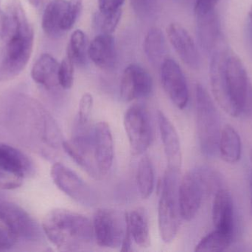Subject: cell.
<instances>
[{
  "instance_id": "1",
  "label": "cell",
  "mask_w": 252,
  "mask_h": 252,
  "mask_svg": "<svg viewBox=\"0 0 252 252\" xmlns=\"http://www.w3.org/2000/svg\"><path fill=\"white\" fill-rule=\"evenodd\" d=\"M210 55V78L213 96L226 113L239 116L245 110L250 98L247 70L241 59L222 40Z\"/></svg>"
},
{
  "instance_id": "2",
  "label": "cell",
  "mask_w": 252,
  "mask_h": 252,
  "mask_svg": "<svg viewBox=\"0 0 252 252\" xmlns=\"http://www.w3.org/2000/svg\"><path fill=\"white\" fill-rule=\"evenodd\" d=\"M1 38L5 46L0 81H7L25 69L33 47V29L19 0H10L7 4Z\"/></svg>"
},
{
  "instance_id": "3",
  "label": "cell",
  "mask_w": 252,
  "mask_h": 252,
  "mask_svg": "<svg viewBox=\"0 0 252 252\" xmlns=\"http://www.w3.org/2000/svg\"><path fill=\"white\" fill-rule=\"evenodd\" d=\"M42 229L49 241L62 252L85 250L94 239L93 221L64 209L49 212L43 220Z\"/></svg>"
},
{
  "instance_id": "4",
  "label": "cell",
  "mask_w": 252,
  "mask_h": 252,
  "mask_svg": "<svg viewBox=\"0 0 252 252\" xmlns=\"http://www.w3.org/2000/svg\"><path fill=\"white\" fill-rule=\"evenodd\" d=\"M179 171L167 169L158 201V230L165 244L174 241L182 219L179 204Z\"/></svg>"
},
{
  "instance_id": "5",
  "label": "cell",
  "mask_w": 252,
  "mask_h": 252,
  "mask_svg": "<svg viewBox=\"0 0 252 252\" xmlns=\"http://www.w3.org/2000/svg\"><path fill=\"white\" fill-rule=\"evenodd\" d=\"M195 108L200 148L205 156L213 157L219 151L220 118L210 94L200 84L195 87Z\"/></svg>"
},
{
  "instance_id": "6",
  "label": "cell",
  "mask_w": 252,
  "mask_h": 252,
  "mask_svg": "<svg viewBox=\"0 0 252 252\" xmlns=\"http://www.w3.org/2000/svg\"><path fill=\"white\" fill-rule=\"evenodd\" d=\"M62 148L68 155L86 172L95 179L101 178L94 154V127L90 123H75L72 137L63 141Z\"/></svg>"
},
{
  "instance_id": "7",
  "label": "cell",
  "mask_w": 252,
  "mask_h": 252,
  "mask_svg": "<svg viewBox=\"0 0 252 252\" xmlns=\"http://www.w3.org/2000/svg\"><path fill=\"white\" fill-rule=\"evenodd\" d=\"M205 169L188 172L179 185V204L183 220L190 221L201 207L204 194L210 189L211 179Z\"/></svg>"
},
{
  "instance_id": "8",
  "label": "cell",
  "mask_w": 252,
  "mask_h": 252,
  "mask_svg": "<svg viewBox=\"0 0 252 252\" xmlns=\"http://www.w3.org/2000/svg\"><path fill=\"white\" fill-rule=\"evenodd\" d=\"M93 226L97 245L103 248H118L125 238L127 216L112 209L100 208L93 216Z\"/></svg>"
},
{
  "instance_id": "9",
  "label": "cell",
  "mask_w": 252,
  "mask_h": 252,
  "mask_svg": "<svg viewBox=\"0 0 252 252\" xmlns=\"http://www.w3.org/2000/svg\"><path fill=\"white\" fill-rule=\"evenodd\" d=\"M33 173V163L25 153L10 145L0 143V188L16 189Z\"/></svg>"
},
{
  "instance_id": "10",
  "label": "cell",
  "mask_w": 252,
  "mask_h": 252,
  "mask_svg": "<svg viewBox=\"0 0 252 252\" xmlns=\"http://www.w3.org/2000/svg\"><path fill=\"white\" fill-rule=\"evenodd\" d=\"M0 221L6 229L17 239L29 242L42 241V230L26 211L16 204L4 201H0Z\"/></svg>"
},
{
  "instance_id": "11",
  "label": "cell",
  "mask_w": 252,
  "mask_h": 252,
  "mask_svg": "<svg viewBox=\"0 0 252 252\" xmlns=\"http://www.w3.org/2000/svg\"><path fill=\"white\" fill-rule=\"evenodd\" d=\"M124 123L132 154L142 155L153 140L152 124L148 111L142 105H132L126 110Z\"/></svg>"
},
{
  "instance_id": "12",
  "label": "cell",
  "mask_w": 252,
  "mask_h": 252,
  "mask_svg": "<svg viewBox=\"0 0 252 252\" xmlns=\"http://www.w3.org/2000/svg\"><path fill=\"white\" fill-rule=\"evenodd\" d=\"M160 79L166 94L179 109L186 108L189 90L186 77L177 62L167 58L160 66Z\"/></svg>"
},
{
  "instance_id": "13",
  "label": "cell",
  "mask_w": 252,
  "mask_h": 252,
  "mask_svg": "<svg viewBox=\"0 0 252 252\" xmlns=\"http://www.w3.org/2000/svg\"><path fill=\"white\" fill-rule=\"evenodd\" d=\"M51 177L57 187L69 198L84 205L93 201L90 186L71 169L61 163H56L51 168Z\"/></svg>"
},
{
  "instance_id": "14",
  "label": "cell",
  "mask_w": 252,
  "mask_h": 252,
  "mask_svg": "<svg viewBox=\"0 0 252 252\" xmlns=\"http://www.w3.org/2000/svg\"><path fill=\"white\" fill-rule=\"evenodd\" d=\"M153 79L140 65H130L126 68L121 81V96L126 102L145 99L153 91Z\"/></svg>"
},
{
  "instance_id": "15",
  "label": "cell",
  "mask_w": 252,
  "mask_h": 252,
  "mask_svg": "<svg viewBox=\"0 0 252 252\" xmlns=\"http://www.w3.org/2000/svg\"><path fill=\"white\" fill-rule=\"evenodd\" d=\"M167 36L181 60L191 69L201 66V57L193 38L188 31L177 22L167 27Z\"/></svg>"
},
{
  "instance_id": "16",
  "label": "cell",
  "mask_w": 252,
  "mask_h": 252,
  "mask_svg": "<svg viewBox=\"0 0 252 252\" xmlns=\"http://www.w3.org/2000/svg\"><path fill=\"white\" fill-rule=\"evenodd\" d=\"M94 154L100 176L109 173L115 157L114 140L110 127L105 121H100L94 127Z\"/></svg>"
},
{
  "instance_id": "17",
  "label": "cell",
  "mask_w": 252,
  "mask_h": 252,
  "mask_svg": "<svg viewBox=\"0 0 252 252\" xmlns=\"http://www.w3.org/2000/svg\"><path fill=\"white\" fill-rule=\"evenodd\" d=\"M194 15L198 43L204 51L211 54L222 40L219 16L216 10Z\"/></svg>"
},
{
  "instance_id": "18",
  "label": "cell",
  "mask_w": 252,
  "mask_h": 252,
  "mask_svg": "<svg viewBox=\"0 0 252 252\" xmlns=\"http://www.w3.org/2000/svg\"><path fill=\"white\" fill-rule=\"evenodd\" d=\"M161 142L167 157L168 167L179 171L182 165V149L179 135L171 121L161 111L157 112Z\"/></svg>"
},
{
  "instance_id": "19",
  "label": "cell",
  "mask_w": 252,
  "mask_h": 252,
  "mask_svg": "<svg viewBox=\"0 0 252 252\" xmlns=\"http://www.w3.org/2000/svg\"><path fill=\"white\" fill-rule=\"evenodd\" d=\"M88 56L92 62L104 71H112L117 62L115 40L112 34H100L89 45Z\"/></svg>"
},
{
  "instance_id": "20",
  "label": "cell",
  "mask_w": 252,
  "mask_h": 252,
  "mask_svg": "<svg viewBox=\"0 0 252 252\" xmlns=\"http://www.w3.org/2000/svg\"><path fill=\"white\" fill-rule=\"evenodd\" d=\"M212 213L216 229L233 234L234 204L229 191L220 189L216 192Z\"/></svg>"
},
{
  "instance_id": "21",
  "label": "cell",
  "mask_w": 252,
  "mask_h": 252,
  "mask_svg": "<svg viewBox=\"0 0 252 252\" xmlns=\"http://www.w3.org/2000/svg\"><path fill=\"white\" fill-rule=\"evenodd\" d=\"M59 65L53 56L44 53L32 66L31 76L35 82L48 90L56 88L59 86L58 78Z\"/></svg>"
},
{
  "instance_id": "22",
  "label": "cell",
  "mask_w": 252,
  "mask_h": 252,
  "mask_svg": "<svg viewBox=\"0 0 252 252\" xmlns=\"http://www.w3.org/2000/svg\"><path fill=\"white\" fill-rule=\"evenodd\" d=\"M66 0H52L43 13V31L48 36L56 38L63 34L62 25L67 7Z\"/></svg>"
},
{
  "instance_id": "23",
  "label": "cell",
  "mask_w": 252,
  "mask_h": 252,
  "mask_svg": "<svg viewBox=\"0 0 252 252\" xmlns=\"http://www.w3.org/2000/svg\"><path fill=\"white\" fill-rule=\"evenodd\" d=\"M143 49L151 65L160 68L167 58L166 38L161 29L154 27L148 30L144 39Z\"/></svg>"
},
{
  "instance_id": "24",
  "label": "cell",
  "mask_w": 252,
  "mask_h": 252,
  "mask_svg": "<svg viewBox=\"0 0 252 252\" xmlns=\"http://www.w3.org/2000/svg\"><path fill=\"white\" fill-rule=\"evenodd\" d=\"M241 137L232 126L227 124L220 132L219 151L223 161L229 164H235L241 157Z\"/></svg>"
},
{
  "instance_id": "25",
  "label": "cell",
  "mask_w": 252,
  "mask_h": 252,
  "mask_svg": "<svg viewBox=\"0 0 252 252\" xmlns=\"http://www.w3.org/2000/svg\"><path fill=\"white\" fill-rule=\"evenodd\" d=\"M127 223L132 239L141 248H148L151 244L148 217L142 209L126 213Z\"/></svg>"
},
{
  "instance_id": "26",
  "label": "cell",
  "mask_w": 252,
  "mask_h": 252,
  "mask_svg": "<svg viewBox=\"0 0 252 252\" xmlns=\"http://www.w3.org/2000/svg\"><path fill=\"white\" fill-rule=\"evenodd\" d=\"M138 191L142 199H148L152 195L155 183L154 166L151 159L145 155L141 158L136 173Z\"/></svg>"
},
{
  "instance_id": "27",
  "label": "cell",
  "mask_w": 252,
  "mask_h": 252,
  "mask_svg": "<svg viewBox=\"0 0 252 252\" xmlns=\"http://www.w3.org/2000/svg\"><path fill=\"white\" fill-rule=\"evenodd\" d=\"M88 40L81 30L72 33L69 39L66 56L78 66H85L88 57Z\"/></svg>"
},
{
  "instance_id": "28",
  "label": "cell",
  "mask_w": 252,
  "mask_h": 252,
  "mask_svg": "<svg viewBox=\"0 0 252 252\" xmlns=\"http://www.w3.org/2000/svg\"><path fill=\"white\" fill-rule=\"evenodd\" d=\"M233 240V234L222 231H213L204 237L195 247V252H223L229 248Z\"/></svg>"
},
{
  "instance_id": "29",
  "label": "cell",
  "mask_w": 252,
  "mask_h": 252,
  "mask_svg": "<svg viewBox=\"0 0 252 252\" xmlns=\"http://www.w3.org/2000/svg\"><path fill=\"white\" fill-rule=\"evenodd\" d=\"M122 15V8L106 15L101 14L100 13V14L97 16V23L100 28L101 34H113L118 28V24L121 22Z\"/></svg>"
},
{
  "instance_id": "30",
  "label": "cell",
  "mask_w": 252,
  "mask_h": 252,
  "mask_svg": "<svg viewBox=\"0 0 252 252\" xmlns=\"http://www.w3.org/2000/svg\"><path fill=\"white\" fill-rule=\"evenodd\" d=\"M83 8V0H69L66 13L62 22V28L63 33L73 28L75 22L81 15Z\"/></svg>"
},
{
  "instance_id": "31",
  "label": "cell",
  "mask_w": 252,
  "mask_h": 252,
  "mask_svg": "<svg viewBox=\"0 0 252 252\" xmlns=\"http://www.w3.org/2000/svg\"><path fill=\"white\" fill-rule=\"evenodd\" d=\"M74 65L75 64L67 56L59 65L58 78L59 86L63 90H69L72 87L74 81Z\"/></svg>"
},
{
  "instance_id": "32",
  "label": "cell",
  "mask_w": 252,
  "mask_h": 252,
  "mask_svg": "<svg viewBox=\"0 0 252 252\" xmlns=\"http://www.w3.org/2000/svg\"><path fill=\"white\" fill-rule=\"evenodd\" d=\"M93 96L89 93H84L79 102V109L76 122L81 124H89L93 108Z\"/></svg>"
},
{
  "instance_id": "33",
  "label": "cell",
  "mask_w": 252,
  "mask_h": 252,
  "mask_svg": "<svg viewBox=\"0 0 252 252\" xmlns=\"http://www.w3.org/2000/svg\"><path fill=\"white\" fill-rule=\"evenodd\" d=\"M98 1L99 12L106 15L115 10L122 8L125 0H97Z\"/></svg>"
},
{
  "instance_id": "34",
  "label": "cell",
  "mask_w": 252,
  "mask_h": 252,
  "mask_svg": "<svg viewBox=\"0 0 252 252\" xmlns=\"http://www.w3.org/2000/svg\"><path fill=\"white\" fill-rule=\"evenodd\" d=\"M154 0H130L133 11L139 16L148 14L153 7Z\"/></svg>"
},
{
  "instance_id": "35",
  "label": "cell",
  "mask_w": 252,
  "mask_h": 252,
  "mask_svg": "<svg viewBox=\"0 0 252 252\" xmlns=\"http://www.w3.org/2000/svg\"><path fill=\"white\" fill-rule=\"evenodd\" d=\"M16 240V238L6 228L0 227V250L11 248Z\"/></svg>"
},
{
  "instance_id": "36",
  "label": "cell",
  "mask_w": 252,
  "mask_h": 252,
  "mask_svg": "<svg viewBox=\"0 0 252 252\" xmlns=\"http://www.w3.org/2000/svg\"><path fill=\"white\" fill-rule=\"evenodd\" d=\"M219 0H195L194 3V13H204L216 10Z\"/></svg>"
},
{
  "instance_id": "37",
  "label": "cell",
  "mask_w": 252,
  "mask_h": 252,
  "mask_svg": "<svg viewBox=\"0 0 252 252\" xmlns=\"http://www.w3.org/2000/svg\"><path fill=\"white\" fill-rule=\"evenodd\" d=\"M4 12L1 11L0 10V38L1 36V34H2L3 27H4Z\"/></svg>"
},
{
  "instance_id": "38",
  "label": "cell",
  "mask_w": 252,
  "mask_h": 252,
  "mask_svg": "<svg viewBox=\"0 0 252 252\" xmlns=\"http://www.w3.org/2000/svg\"><path fill=\"white\" fill-rule=\"evenodd\" d=\"M28 1L31 3V5L35 7H38L41 5L44 0H28Z\"/></svg>"
},
{
  "instance_id": "39",
  "label": "cell",
  "mask_w": 252,
  "mask_h": 252,
  "mask_svg": "<svg viewBox=\"0 0 252 252\" xmlns=\"http://www.w3.org/2000/svg\"><path fill=\"white\" fill-rule=\"evenodd\" d=\"M179 2L182 4H193L195 3V0H177Z\"/></svg>"
},
{
  "instance_id": "40",
  "label": "cell",
  "mask_w": 252,
  "mask_h": 252,
  "mask_svg": "<svg viewBox=\"0 0 252 252\" xmlns=\"http://www.w3.org/2000/svg\"><path fill=\"white\" fill-rule=\"evenodd\" d=\"M249 18H250V24L252 28V5L250 8V12H249Z\"/></svg>"
},
{
  "instance_id": "41",
  "label": "cell",
  "mask_w": 252,
  "mask_h": 252,
  "mask_svg": "<svg viewBox=\"0 0 252 252\" xmlns=\"http://www.w3.org/2000/svg\"><path fill=\"white\" fill-rule=\"evenodd\" d=\"M250 161H251V164H252V149H251V151H250Z\"/></svg>"
},
{
  "instance_id": "42",
  "label": "cell",
  "mask_w": 252,
  "mask_h": 252,
  "mask_svg": "<svg viewBox=\"0 0 252 252\" xmlns=\"http://www.w3.org/2000/svg\"><path fill=\"white\" fill-rule=\"evenodd\" d=\"M2 199H3V198H1V197H0V201H1V200H2Z\"/></svg>"
},
{
  "instance_id": "43",
  "label": "cell",
  "mask_w": 252,
  "mask_h": 252,
  "mask_svg": "<svg viewBox=\"0 0 252 252\" xmlns=\"http://www.w3.org/2000/svg\"></svg>"
}]
</instances>
